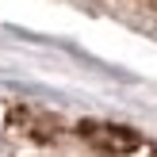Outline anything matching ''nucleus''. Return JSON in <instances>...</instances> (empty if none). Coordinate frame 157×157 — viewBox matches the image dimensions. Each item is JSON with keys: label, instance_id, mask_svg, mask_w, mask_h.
Masks as SVG:
<instances>
[{"label": "nucleus", "instance_id": "nucleus-1", "mask_svg": "<svg viewBox=\"0 0 157 157\" xmlns=\"http://www.w3.org/2000/svg\"><path fill=\"white\" fill-rule=\"evenodd\" d=\"M81 134H88L92 142L107 146V150H119V153L138 146V134H134V130H123V127H100V123H84Z\"/></svg>", "mask_w": 157, "mask_h": 157}, {"label": "nucleus", "instance_id": "nucleus-2", "mask_svg": "<svg viewBox=\"0 0 157 157\" xmlns=\"http://www.w3.org/2000/svg\"><path fill=\"white\" fill-rule=\"evenodd\" d=\"M153 157H157V153H153Z\"/></svg>", "mask_w": 157, "mask_h": 157}]
</instances>
